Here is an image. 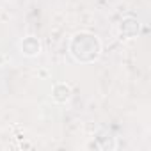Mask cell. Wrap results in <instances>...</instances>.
Masks as SVG:
<instances>
[{
	"label": "cell",
	"instance_id": "obj_1",
	"mask_svg": "<svg viewBox=\"0 0 151 151\" xmlns=\"http://www.w3.org/2000/svg\"><path fill=\"white\" fill-rule=\"evenodd\" d=\"M101 50H103V46H101L100 37L91 32H77L69 41L71 57L82 64H91V62L98 60L101 55Z\"/></svg>",
	"mask_w": 151,
	"mask_h": 151
},
{
	"label": "cell",
	"instance_id": "obj_2",
	"mask_svg": "<svg viewBox=\"0 0 151 151\" xmlns=\"http://www.w3.org/2000/svg\"><path fill=\"white\" fill-rule=\"evenodd\" d=\"M139 29H140V23L137 22V18H133V16L123 18L119 22V25H117L119 39H133V37H137Z\"/></svg>",
	"mask_w": 151,
	"mask_h": 151
},
{
	"label": "cell",
	"instance_id": "obj_3",
	"mask_svg": "<svg viewBox=\"0 0 151 151\" xmlns=\"http://www.w3.org/2000/svg\"><path fill=\"white\" fill-rule=\"evenodd\" d=\"M41 50H43L41 41L36 36H27V37H23L20 41V52L25 57H37L41 53Z\"/></svg>",
	"mask_w": 151,
	"mask_h": 151
},
{
	"label": "cell",
	"instance_id": "obj_4",
	"mask_svg": "<svg viewBox=\"0 0 151 151\" xmlns=\"http://www.w3.org/2000/svg\"><path fill=\"white\" fill-rule=\"evenodd\" d=\"M71 94H73L71 86L66 84V82H59V84H55L53 89H52V100H53L55 103H66V101H69Z\"/></svg>",
	"mask_w": 151,
	"mask_h": 151
},
{
	"label": "cell",
	"instance_id": "obj_5",
	"mask_svg": "<svg viewBox=\"0 0 151 151\" xmlns=\"http://www.w3.org/2000/svg\"><path fill=\"white\" fill-rule=\"evenodd\" d=\"M4 64H6V55H4L2 52H0V68H2Z\"/></svg>",
	"mask_w": 151,
	"mask_h": 151
}]
</instances>
